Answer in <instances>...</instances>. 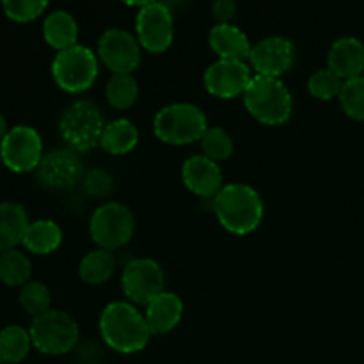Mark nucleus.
Wrapping results in <instances>:
<instances>
[{
  "instance_id": "obj_31",
  "label": "nucleus",
  "mask_w": 364,
  "mask_h": 364,
  "mask_svg": "<svg viewBox=\"0 0 364 364\" xmlns=\"http://www.w3.org/2000/svg\"><path fill=\"white\" fill-rule=\"evenodd\" d=\"M338 100L350 119L364 121V75L345 82Z\"/></svg>"
},
{
  "instance_id": "obj_21",
  "label": "nucleus",
  "mask_w": 364,
  "mask_h": 364,
  "mask_svg": "<svg viewBox=\"0 0 364 364\" xmlns=\"http://www.w3.org/2000/svg\"><path fill=\"white\" fill-rule=\"evenodd\" d=\"M28 224L27 212L20 203H0V255L16 249V245L23 242Z\"/></svg>"
},
{
  "instance_id": "obj_29",
  "label": "nucleus",
  "mask_w": 364,
  "mask_h": 364,
  "mask_svg": "<svg viewBox=\"0 0 364 364\" xmlns=\"http://www.w3.org/2000/svg\"><path fill=\"white\" fill-rule=\"evenodd\" d=\"M343 84L345 82L329 68H322L308 78V92L320 102H329V100L340 98Z\"/></svg>"
},
{
  "instance_id": "obj_3",
  "label": "nucleus",
  "mask_w": 364,
  "mask_h": 364,
  "mask_svg": "<svg viewBox=\"0 0 364 364\" xmlns=\"http://www.w3.org/2000/svg\"><path fill=\"white\" fill-rule=\"evenodd\" d=\"M242 98L251 117L267 127L284 124L294 112V96L281 78L255 75Z\"/></svg>"
},
{
  "instance_id": "obj_7",
  "label": "nucleus",
  "mask_w": 364,
  "mask_h": 364,
  "mask_svg": "<svg viewBox=\"0 0 364 364\" xmlns=\"http://www.w3.org/2000/svg\"><path fill=\"white\" fill-rule=\"evenodd\" d=\"M98 53L84 45L59 52L52 63V77L57 87L70 95H80L95 85L100 73Z\"/></svg>"
},
{
  "instance_id": "obj_4",
  "label": "nucleus",
  "mask_w": 364,
  "mask_h": 364,
  "mask_svg": "<svg viewBox=\"0 0 364 364\" xmlns=\"http://www.w3.org/2000/svg\"><path fill=\"white\" fill-rule=\"evenodd\" d=\"M208 130L205 112L194 103H171L153 117V132L164 144L187 146L201 141Z\"/></svg>"
},
{
  "instance_id": "obj_16",
  "label": "nucleus",
  "mask_w": 364,
  "mask_h": 364,
  "mask_svg": "<svg viewBox=\"0 0 364 364\" xmlns=\"http://www.w3.org/2000/svg\"><path fill=\"white\" fill-rule=\"evenodd\" d=\"M183 185L194 196L203 199H213L224 187V176L220 166L205 155H192L181 166Z\"/></svg>"
},
{
  "instance_id": "obj_2",
  "label": "nucleus",
  "mask_w": 364,
  "mask_h": 364,
  "mask_svg": "<svg viewBox=\"0 0 364 364\" xmlns=\"http://www.w3.org/2000/svg\"><path fill=\"white\" fill-rule=\"evenodd\" d=\"M212 210L220 226L231 235L245 237L258 230L263 220V199L245 183H226L212 199Z\"/></svg>"
},
{
  "instance_id": "obj_35",
  "label": "nucleus",
  "mask_w": 364,
  "mask_h": 364,
  "mask_svg": "<svg viewBox=\"0 0 364 364\" xmlns=\"http://www.w3.org/2000/svg\"><path fill=\"white\" fill-rule=\"evenodd\" d=\"M7 121H6V117L2 116V114H0V142L4 141V137H6L7 135Z\"/></svg>"
},
{
  "instance_id": "obj_20",
  "label": "nucleus",
  "mask_w": 364,
  "mask_h": 364,
  "mask_svg": "<svg viewBox=\"0 0 364 364\" xmlns=\"http://www.w3.org/2000/svg\"><path fill=\"white\" fill-rule=\"evenodd\" d=\"M43 38L57 50V53L78 45V23L73 14L64 9H55L46 14L43 21Z\"/></svg>"
},
{
  "instance_id": "obj_5",
  "label": "nucleus",
  "mask_w": 364,
  "mask_h": 364,
  "mask_svg": "<svg viewBox=\"0 0 364 364\" xmlns=\"http://www.w3.org/2000/svg\"><path fill=\"white\" fill-rule=\"evenodd\" d=\"M105 124L98 105L89 100H77L60 116L59 134L66 148L80 155L100 146Z\"/></svg>"
},
{
  "instance_id": "obj_25",
  "label": "nucleus",
  "mask_w": 364,
  "mask_h": 364,
  "mask_svg": "<svg viewBox=\"0 0 364 364\" xmlns=\"http://www.w3.org/2000/svg\"><path fill=\"white\" fill-rule=\"evenodd\" d=\"M32 347L31 333L21 326H7L0 331V359L6 364L21 363Z\"/></svg>"
},
{
  "instance_id": "obj_9",
  "label": "nucleus",
  "mask_w": 364,
  "mask_h": 364,
  "mask_svg": "<svg viewBox=\"0 0 364 364\" xmlns=\"http://www.w3.org/2000/svg\"><path fill=\"white\" fill-rule=\"evenodd\" d=\"M121 290L134 306H148L166 291L164 269L151 258L130 259L121 272Z\"/></svg>"
},
{
  "instance_id": "obj_17",
  "label": "nucleus",
  "mask_w": 364,
  "mask_h": 364,
  "mask_svg": "<svg viewBox=\"0 0 364 364\" xmlns=\"http://www.w3.org/2000/svg\"><path fill=\"white\" fill-rule=\"evenodd\" d=\"M327 68L343 82L363 77L364 43L354 36L336 39L327 53Z\"/></svg>"
},
{
  "instance_id": "obj_26",
  "label": "nucleus",
  "mask_w": 364,
  "mask_h": 364,
  "mask_svg": "<svg viewBox=\"0 0 364 364\" xmlns=\"http://www.w3.org/2000/svg\"><path fill=\"white\" fill-rule=\"evenodd\" d=\"M105 98L116 110H128L139 100V82L134 75H112L107 82Z\"/></svg>"
},
{
  "instance_id": "obj_10",
  "label": "nucleus",
  "mask_w": 364,
  "mask_h": 364,
  "mask_svg": "<svg viewBox=\"0 0 364 364\" xmlns=\"http://www.w3.org/2000/svg\"><path fill=\"white\" fill-rule=\"evenodd\" d=\"M43 156V139L36 128L18 124L9 128L0 142V159L13 173H31L38 169Z\"/></svg>"
},
{
  "instance_id": "obj_13",
  "label": "nucleus",
  "mask_w": 364,
  "mask_h": 364,
  "mask_svg": "<svg viewBox=\"0 0 364 364\" xmlns=\"http://www.w3.org/2000/svg\"><path fill=\"white\" fill-rule=\"evenodd\" d=\"M36 171L39 183L50 191H68L77 187L87 173L80 155L70 148L52 149L46 153Z\"/></svg>"
},
{
  "instance_id": "obj_33",
  "label": "nucleus",
  "mask_w": 364,
  "mask_h": 364,
  "mask_svg": "<svg viewBox=\"0 0 364 364\" xmlns=\"http://www.w3.org/2000/svg\"><path fill=\"white\" fill-rule=\"evenodd\" d=\"M82 187L92 198H107L114 191V178L105 169H91L84 174Z\"/></svg>"
},
{
  "instance_id": "obj_34",
  "label": "nucleus",
  "mask_w": 364,
  "mask_h": 364,
  "mask_svg": "<svg viewBox=\"0 0 364 364\" xmlns=\"http://www.w3.org/2000/svg\"><path fill=\"white\" fill-rule=\"evenodd\" d=\"M238 6L233 2V0H217L212 6V14L215 18L217 25L231 23L233 18L237 16Z\"/></svg>"
},
{
  "instance_id": "obj_24",
  "label": "nucleus",
  "mask_w": 364,
  "mask_h": 364,
  "mask_svg": "<svg viewBox=\"0 0 364 364\" xmlns=\"http://www.w3.org/2000/svg\"><path fill=\"white\" fill-rule=\"evenodd\" d=\"M116 272V256L107 249H95L89 251L78 263V277L85 284L100 287L105 284Z\"/></svg>"
},
{
  "instance_id": "obj_23",
  "label": "nucleus",
  "mask_w": 364,
  "mask_h": 364,
  "mask_svg": "<svg viewBox=\"0 0 364 364\" xmlns=\"http://www.w3.org/2000/svg\"><path fill=\"white\" fill-rule=\"evenodd\" d=\"M60 244H63V230H60L55 220L48 219H41L28 224L27 233H25L23 242H21V245L28 252L39 256L57 251Z\"/></svg>"
},
{
  "instance_id": "obj_12",
  "label": "nucleus",
  "mask_w": 364,
  "mask_h": 364,
  "mask_svg": "<svg viewBox=\"0 0 364 364\" xmlns=\"http://www.w3.org/2000/svg\"><path fill=\"white\" fill-rule=\"evenodd\" d=\"M98 59L112 75H134L141 66L142 48L124 28H107L98 39Z\"/></svg>"
},
{
  "instance_id": "obj_8",
  "label": "nucleus",
  "mask_w": 364,
  "mask_h": 364,
  "mask_svg": "<svg viewBox=\"0 0 364 364\" xmlns=\"http://www.w3.org/2000/svg\"><path fill=\"white\" fill-rule=\"evenodd\" d=\"M134 233L135 217L123 203H103L89 219V235L100 249L117 251L132 240Z\"/></svg>"
},
{
  "instance_id": "obj_32",
  "label": "nucleus",
  "mask_w": 364,
  "mask_h": 364,
  "mask_svg": "<svg viewBox=\"0 0 364 364\" xmlns=\"http://www.w3.org/2000/svg\"><path fill=\"white\" fill-rule=\"evenodd\" d=\"M2 9L9 20L18 23H28L45 14L48 9V2L45 0H6L2 2Z\"/></svg>"
},
{
  "instance_id": "obj_27",
  "label": "nucleus",
  "mask_w": 364,
  "mask_h": 364,
  "mask_svg": "<svg viewBox=\"0 0 364 364\" xmlns=\"http://www.w3.org/2000/svg\"><path fill=\"white\" fill-rule=\"evenodd\" d=\"M31 259L18 249L0 255V281L7 287H25L31 281Z\"/></svg>"
},
{
  "instance_id": "obj_18",
  "label": "nucleus",
  "mask_w": 364,
  "mask_h": 364,
  "mask_svg": "<svg viewBox=\"0 0 364 364\" xmlns=\"http://www.w3.org/2000/svg\"><path fill=\"white\" fill-rule=\"evenodd\" d=\"M144 318L151 336L171 333L183 318V301L174 291H162L146 306Z\"/></svg>"
},
{
  "instance_id": "obj_36",
  "label": "nucleus",
  "mask_w": 364,
  "mask_h": 364,
  "mask_svg": "<svg viewBox=\"0 0 364 364\" xmlns=\"http://www.w3.org/2000/svg\"><path fill=\"white\" fill-rule=\"evenodd\" d=\"M0 364H4V363H2V359H0Z\"/></svg>"
},
{
  "instance_id": "obj_6",
  "label": "nucleus",
  "mask_w": 364,
  "mask_h": 364,
  "mask_svg": "<svg viewBox=\"0 0 364 364\" xmlns=\"http://www.w3.org/2000/svg\"><path fill=\"white\" fill-rule=\"evenodd\" d=\"M32 347L45 355H64L75 348L80 338L78 323L70 313L60 309H50L32 320L31 327Z\"/></svg>"
},
{
  "instance_id": "obj_19",
  "label": "nucleus",
  "mask_w": 364,
  "mask_h": 364,
  "mask_svg": "<svg viewBox=\"0 0 364 364\" xmlns=\"http://www.w3.org/2000/svg\"><path fill=\"white\" fill-rule=\"evenodd\" d=\"M208 45L212 52L223 60H244L251 55L252 43L240 27L233 23L213 25L208 34Z\"/></svg>"
},
{
  "instance_id": "obj_28",
  "label": "nucleus",
  "mask_w": 364,
  "mask_h": 364,
  "mask_svg": "<svg viewBox=\"0 0 364 364\" xmlns=\"http://www.w3.org/2000/svg\"><path fill=\"white\" fill-rule=\"evenodd\" d=\"M199 146H201L203 155L217 164L231 159L235 151L233 139L220 127H208V130L205 132V135L199 141Z\"/></svg>"
},
{
  "instance_id": "obj_22",
  "label": "nucleus",
  "mask_w": 364,
  "mask_h": 364,
  "mask_svg": "<svg viewBox=\"0 0 364 364\" xmlns=\"http://www.w3.org/2000/svg\"><path fill=\"white\" fill-rule=\"evenodd\" d=\"M139 144V130L130 119H114L105 124V130L102 134L100 148L112 156L127 155L134 151Z\"/></svg>"
},
{
  "instance_id": "obj_1",
  "label": "nucleus",
  "mask_w": 364,
  "mask_h": 364,
  "mask_svg": "<svg viewBox=\"0 0 364 364\" xmlns=\"http://www.w3.org/2000/svg\"><path fill=\"white\" fill-rule=\"evenodd\" d=\"M98 327L107 347L117 354H137L144 350L151 338L144 313L127 301L107 304L100 313Z\"/></svg>"
},
{
  "instance_id": "obj_14",
  "label": "nucleus",
  "mask_w": 364,
  "mask_h": 364,
  "mask_svg": "<svg viewBox=\"0 0 364 364\" xmlns=\"http://www.w3.org/2000/svg\"><path fill=\"white\" fill-rule=\"evenodd\" d=\"M295 60L297 50L294 43L283 36H270L252 45L247 63L251 70H255V75L281 78L294 68Z\"/></svg>"
},
{
  "instance_id": "obj_11",
  "label": "nucleus",
  "mask_w": 364,
  "mask_h": 364,
  "mask_svg": "<svg viewBox=\"0 0 364 364\" xmlns=\"http://www.w3.org/2000/svg\"><path fill=\"white\" fill-rule=\"evenodd\" d=\"M135 38L149 53H164L174 41V18L162 2H146L135 16Z\"/></svg>"
},
{
  "instance_id": "obj_30",
  "label": "nucleus",
  "mask_w": 364,
  "mask_h": 364,
  "mask_svg": "<svg viewBox=\"0 0 364 364\" xmlns=\"http://www.w3.org/2000/svg\"><path fill=\"white\" fill-rule=\"evenodd\" d=\"M18 301H20L21 308L34 318L52 309L50 308V304H52L50 290L46 288V284L39 283V281H28L25 287H21Z\"/></svg>"
},
{
  "instance_id": "obj_15",
  "label": "nucleus",
  "mask_w": 364,
  "mask_h": 364,
  "mask_svg": "<svg viewBox=\"0 0 364 364\" xmlns=\"http://www.w3.org/2000/svg\"><path fill=\"white\" fill-rule=\"evenodd\" d=\"M252 77L255 75H252L249 63L217 59L215 63L206 68L205 75H203V84H205L208 95L219 100H233L244 96Z\"/></svg>"
}]
</instances>
